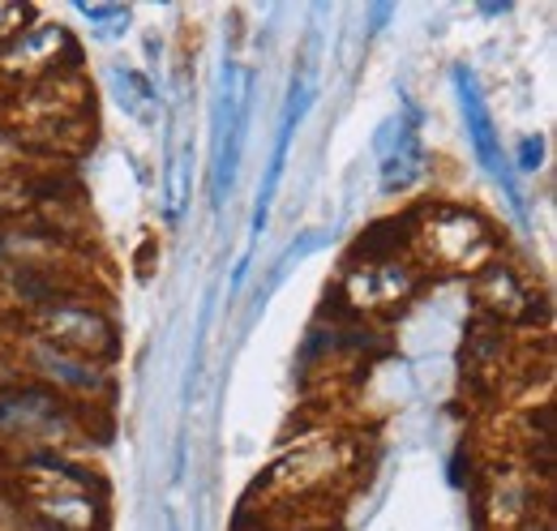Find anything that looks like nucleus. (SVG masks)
<instances>
[{
	"label": "nucleus",
	"mask_w": 557,
	"mask_h": 531,
	"mask_svg": "<svg viewBox=\"0 0 557 531\" xmlns=\"http://www.w3.org/2000/svg\"><path fill=\"white\" fill-rule=\"evenodd\" d=\"M412 258L420 270H481L497 258L488 219L459 201H424L412 210Z\"/></svg>",
	"instance_id": "obj_1"
},
{
	"label": "nucleus",
	"mask_w": 557,
	"mask_h": 531,
	"mask_svg": "<svg viewBox=\"0 0 557 531\" xmlns=\"http://www.w3.org/2000/svg\"><path fill=\"white\" fill-rule=\"evenodd\" d=\"M82 433V407L52 395L30 378H13L0 386V450L26 446H70Z\"/></svg>",
	"instance_id": "obj_2"
},
{
	"label": "nucleus",
	"mask_w": 557,
	"mask_h": 531,
	"mask_svg": "<svg viewBox=\"0 0 557 531\" xmlns=\"http://www.w3.org/2000/svg\"><path fill=\"white\" fill-rule=\"evenodd\" d=\"M17 373L48 386L52 395H61L73 407H99L103 398L112 395V378H108V365L90 360V356H77L65 351L48 338H35V334H22V343L9 351Z\"/></svg>",
	"instance_id": "obj_3"
},
{
	"label": "nucleus",
	"mask_w": 557,
	"mask_h": 531,
	"mask_svg": "<svg viewBox=\"0 0 557 531\" xmlns=\"http://www.w3.org/2000/svg\"><path fill=\"white\" fill-rule=\"evenodd\" d=\"M22 334L48 338V343H57L65 351H77V356H90L99 365H112V356H116V318L108 313V305L90 300L86 292L52 300V305L26 313L22 318Z\"/></svg>",
	"instance_id": "obj_4"
},
{
	"label": "nucleus",
	"mask_w": 557,
	"mask_h": 531,
	"mask_svg": "<svg viewBox=\"0 0 557 531\" xmlns=\"http://www.w3.org/2000/svg\"><path fill=\"white\" fill-rule=\"evenodd\" d=\"M351 467V446L339 437H313L296 450H283L275 467L258 480V493L278 497V502H309L318 493H326L331 484H339Z\"/></svg>",
	"instance_id": "obj_5"
},
{
	"label": "nucleus",
	"mask_w": 557,
	"mask_h": 531,
	"mask_svg": "<svg viewBox=\"0 0 557 531\" xmlns=\"http://www.w3.org/2000/svg\"><path fill=\"white\" fill-rule=\"evenodd\" d=\"M424 270L412 258H395V262H373V266H348L339 296L348 305V313H386L412 300V292L420 287Z\"/></svg>",
	"instance_id": "obj_6"
},
{
	"label": "nucleus",
	"mask_w": 557,
	"mask_h": 531,
	"mask_svg": "<svg viewBox=\"0 0 557 531\" xmlns=\"http://www.w3.org/2000/svg\"><path fill=\"white\" fill-rule=\"evenodd\" d=\"M26 523L52 531H108V493L103 489H35L22 493Z\"/></svg>",
	"instance_id": "obj_7"
},
{
	"label": "nucleus",
	"mask_w": 557,
	"mask_h": 531,
	"mask_svg": "<svg viewBox=\"0 0 557 531\" xmlns=\"http://www.w3.org/2000/svg\"><path fill=\"white\" fill-rule=\"evenodd\" d=\"M532 510H541V476L523 464L493 467L485 489L488 531H515Z\"/></svg>",
	"instance_id": "obj_8"
},
{
	"label": "nucleus",
	"mask_w": 557,
	"mask_h": 531,
	"mask_svg": "<svg viewBox=\"0 0 557 531\" xmlns=\"http://www.w3.org/2000/svg\"><path fill=\"white\" fill-rule=\"evenodd\" d=\"M476 300H481V309L493 322H510V318H523L536 305V292L515 266L493 258V262L476 270Z\"/></svg>",
	"instance_id": "obj_9"
},
{
	"label": "nucleus",
	"mask_w": 557,
	"mask_h": 531,
	"mask_svg": "<svg viewBox=\"0 0 557 531\" xmlns=\"http://www.w3.org/2000/svg\"><path fill=\"white\" fill-rule=\"evenodd\" d=\"M459 99H463V121H468V137H472V150H476V159H481V168H485L488 176H497L506 189H510V198H515V185H510V176H506V155H502V141H497V129H493V116H488L485 99H481V86H476V77L468 73V69H459Z\"/></svg>",
	"instance_id": "obj_10"
},
{
	"label": "nucleus",
	"mask_w": 557,
	"mask_h": 531,
	"mask_svg": "<svg viewBox=\"0 0 557 531\" xmlns=\"http://www.w3.org/2000/svg\"><path fill=\"white\" fill-rule=\"evenodd\" d=\"M395 258H412V210L369 223L351 245V266L395 262Z\"/></svg>",
	"instance_id": "obj_11"
},
{
	"label": "nucleus",
	"mask_w": 557,
	"mask_h": 531,
	"mask_svg": "<svg viewBox=\"0 0 557 531\" xmlns=\"http://www.w3.org/2000/svg\"><path fill=\"white\" fill-rule=\"evenodd\" d=\"M545 163V137H523V146H519V168L523 172H536Z\"/></svg>",
	"instance_id": "obj_12"
},
{
	"label": "nucleus",
	"mask_w": 557,
	"mask_h": 531,
	"mask_svg": "<svg viewBox=\"0 0 557 531\" xmlns=\"http://www.w3.org/2000/svg\"><path fill=\"white\" fill-rule=\"evenodd\" d=\"M26 22H35V13H30V9H17V4H0V39H4V35H13V30H22Z\"/></svg>",
	"instance_id": "obj_13"
},
{
	"label": "nucleus",
	"mask_w": 557,
	"mask_h": 531,
	"mask_svg": "<svg viewBox=\"0 0 557 531\" xmlns=\"http://www.w3.org/2000/svg\"><path fill=\"white\" fill-rule=\"evenodd\" d=\"M82 13L90 22H129V13L121 4H82Z\"/></svg>",
	"instance_id": "obj_14"
},
{
	"label": "nucleus",
	"mask_w": 557,
	"mask_h": 531,
	"mask_svg": "<svg viewBox=\"0 0 557 531\" xmlns=\"http://www.w3.org/2000/svg\"><path fill=\"white\" fill-rule=\"evenodd\" d=\"M515 531H557L554 510H545V506H541V510H532V515H528Z\"/></svg>",
	"instance_id": "obj_15"
},
{
	"label": "nucleus",
	"mask_w": 557,
	"mask_h": 531,
	"mask_svg": "<svg viewBox=\"0 0 557 531\" xmlns=\"http://www.w3.org/2000/svg\"><path fill=\"white\" fill-rule=\"evenodd\" d=\"M9 258H13V245H9V236H4V232H0V266L9 262Z\"/></svg>",
	"instance_id": "obj_16"
},
{
	"label": "nucleus",
	"mask_w": 557,
	"mask_h": 531,
	"mask_svg": "<svg viewBox=\"0 0 557 531\" xmlns=\"http://www.w3.org/2000/svg\"><path fill=\"white\" fill-rule=\"evenodd\" d=\"M22 531H52V528H35V523H22Z\"/></svg>",
	"instance_id": "obj_17"
}]
</instances>
